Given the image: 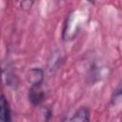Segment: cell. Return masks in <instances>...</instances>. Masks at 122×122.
Returning <instances> with one entry per match:
<instances>
[{"label": "cell", "instance_id": "obj_4", "mask_svg": "<svg viewBox=\"0 0 122 122\" xmlns=\"http://www.w3.org/2000/svg\"><path fill=\"white\" fill-rule=\"evenodd\" d=\"M43 76H44V74H43L42 70L34 68V69H31L30 71H29L27 78H28V81L30 83V86H33V85L42 84Z\"/></svg>", "mask_w": 122, "mask_h": 122}, {"label": "cell", "instance_id": "obj_1", "mask_svg": "<svg viewBox=\"0 0 122 122\" xmlns=\"http://www.w3.org/2000/svg\"><path fill=\"white\" fill-rule=\"evenodd\" d=\"M44 96L45 93L41 84L30 86L29 91V99L33 105H39L44 100Z\"/></svg>", "mask_w": 122, "mask_h": 122}, {"label": "cell", "instance_id": "obj_2", "mask_svg": "<svg viewBox=\"0 0 122 122\" xmlns=\"http://www.w3.org/2000/svg\"><path fill=\"white\" fill-rule=\"evenodd\" d=\"M0 122H11L9 103L4 95H0Z\"/></svg>", "mask_w": 122, "mask_h": 122}, {"label": "cell", "instance_id": "obj_3", "mask_svg": "<svg viewBox=\"0 0 122 122\" xmlns=\"http://www.w3.org/2000/svg\"><path fill=\"white\" fill-rule=\"evenodd\" d=\"M68 122H90V112L86 107L79 108Z\"/></svg>", "mask_w": 122, "mask_h": 122}]
</instances>
